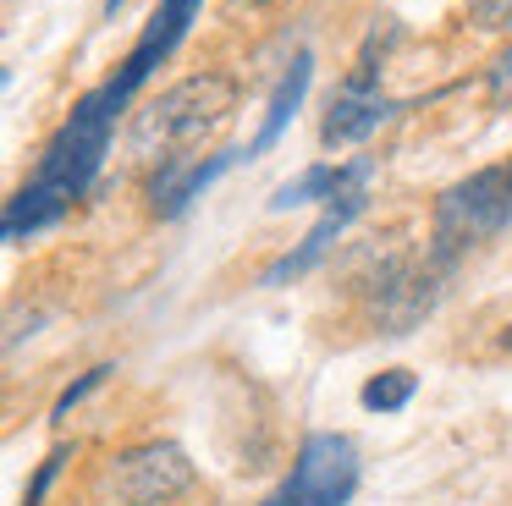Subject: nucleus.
Returning <instances> with one entry per match:
<instances>
[{
  "mask_svg": "<svg viewBox=\"0 0 512 506\" xmlns=\"http://www.w3.org/2000/svg\"><path fill=\"white\" fill-rule=\"evenodd\" d=\"M369 176H375V160H353V176H347V187L331 198V204L320 209V220L309 226V237L298 242V248L287 253V259H276L270 264V275L265 281L276 286V281H287V275H303V270H314V264L331 253V242L342 237L347 226H353L358 215H364V204H369Z\"/></svg>",
  "mask_w": 512,
  "mask_h": 506,
  "instance_id": "423d86ee",
  "label": "nucleus"
},
{
  "mask_svg": "<svg viewBox=\"0 0 512 506\" xmlns=\"http://www.w3.org/2000/svg\"><path fill=\"white\" fill-rule=\"evenodd\" d=\"M105 490L122 506H166L177 501L182 490H193V462L182 446L171 440H149V446H133L105 468Z\"/></svg>",
  "mask_w": 512,
  "mask_h": 506,
  "instance_id": "39448f33",
  "label": "nucleus"
},
{
  "mask_svg": "<svg viewBox=\"0 0 512 506\" xmlns=\"http://www.w3.org/2000/svg\"><path fill=\"white\" fill-rule=\"evenodd\" d=\"M67 198L61 193H50V187H39V182H28L23 193L6 204V220H0V231H6V242H23V237H34V231H45V226H56L61 215H67Z\"/></svg>",
  "mask_w": 512,
  "mask_h": 506,
  "instance_id": "9b49d317",
  "label": "nucleus"
},
{
  "mask_svg": "<svg viewBox=\"0 0 512 506\" xmlns=\"http://www.w3.org/2000/svg\"><path fill=\"white\" fill-rule=\"evenodd\" d=\"M111 374H116V369H111V363H100V369H89V374H83V380H78V385H67V391H61V396H56V413H50V418H67V413H72V407H78V402H83V396H89V391H100V385H105V380H111Z\"/></svg>",
  "mask_w": 512,
  "mask_h": 506,
  "instance_id": "4468645a",
  "label": "nucleus"
},
{
  "mask_svg": "<svg viewBox=\"0 0 512 506\" xmlns=\"http://www.w3.org/2000/svg\"><path fill=\"white\" fill-rule=\"evenodd\" d=\"M347 176H353V160H347V165H309V171H303V176H292L287 187H276V198H270V209L331 204V198L347 187Z\"/></svg>",
  "mask_w": 512,
  "mask_h": 506,
  "instance_id": "f8f14e48",
  "label": "nucleus"
},
{
  "mask_svg": "<svg viewBox=\"0 0 512 506\" xmlns=\"http://www.w3.org/2000/svg\"><path fill=\"white\" fill-rule=\"evenodd\" d=\"M122 105H127V88L116 83V77L105 88H94V94H83L78 105H72V116L61 121V132L45 143V160H39L34 182L50 187V193H61L67 204L89 193V182L105 165V149H111Z\"/></svg>",
  "mask_w": 512,
  "mask_h": 506,
  "instance_id": "f03ea898",
  "label": "nucleus"
},
{
  "mask_svg": "<svg viewBox=\"0 0 512 506\" xmlns=\"http://www.w3.org/2000/svg\"><path fill=\"white\" fill-rule=\"evenodd\" d=\"M309 77H314V55H309V50H298V55H292V66H287V77H281V88L270 94L265 127L254 132V143H248V160H254V154H265L270 143H276L281 132H287V121L298 116L303 94H309Z\"/></svg>",
  "mask_w": 512,
  "mask_h": 506,
  "instance_id": "9d476101",
  "label": "nucleus"
},
{
  "mask_svg": "<svg viewBox=\"0 0 512 506\" xmlns=\"http://www.w3.org/2000/svg\"><path fill=\"white\" fill-rule=\"evenodd\" d=\"M391 116H397V99L380 88L375 66L364 61V66H358V72L331 94V110H325V121H320V138L331 143V149H347V143H364L369 132H380Z\"/></svg>",
  "mask_w": 512,
  "mask_h": 506,
  "instance_id": "0eeeda50",
  "label": "nucleus"
},
{
  "mask_svg": "<svg viewBox=\"0 0 512 506\" xmlns=\"http://www.w3.org/2000/svg\"><path fill=\"white\" fill-rule=\"evenodd\" d=\"M413 391H419V380H413V369H386L375 374V380H364V407L369 413H397V407L413 402Z\"/></svg>",
  "mask_w": 512,
  "mask_h": 506,
  "instance_id": "ddd939ff",
  "label": "nucleus"
},
{
  "mask_svg": "<svg viewBox=\"0 0 512 506\" xmlns=\"http://www.w3.org/2000/svg\"><path fill=\"white\" fill-rule=\"evenodd\" d=\"M507 193H512V165H507Z\"/></svg>",
  "mask_w": 512,
  "mask_h": 506,
  "instance_id": "f3484780",
  "label": "nucleus"
},
{
  "mask_svg": "<svg viewBox=\"0 0 512 506\" xmlns=\"http://www.w3.org/2000/svg\"><path fill=\"white\" fill-rule=\"evenodd\" d=\"M479 28H512V0H463Z\"/></svg>",
  "mask_w": 512,
  "mask_h": 506,
  "instance_id": "dca6fc26",
  "label": "nucleus"
},
{
  "mask_svg": "<svg viewBox=\"0 0 512 506\" xmlns=\"http://www.w3.org/2000/svg\"><path fill=\"white\" fill-rule=\"evenodd\" d=\"M358 479H364L358 446L347 435L320 429V435H309L298 446L292 473L259 506H347V501H353V490H358Z\"/></svg>",
  "mask_w": 512,
  "mask_h": 506,
  "instance_id": "20e7f679",
  "label": "nucleus"
},
{
  "mask_svg": "<svg viewBox=\"0 0 512 506\" xmlns=\"http://www.w3.org/2000/svg\"><path fill=\"white\" fill-rule=\"evenodd\" d=\"M485 94H490V105H501V110L512 105V44L496 55V61H490V72H485Z\"/></svg>",
  "mask_w": 512,
  "mask_h": 506,
  "instance_id": "2eb2a0df",
  "label": "nucleus"
},
{
  "mask_svg": "<svg viewBox=\"0 0 512 506\" xmlns=\"http://www.w3.org/2000/svg\"><path fill=\"white\" fill-rule=\"evenodd\" d=\"M248 149H221V154H182V160H166L155 176V187H149V198H155V215H182V209L193 204V198L204 193V187L215 182L221 171H232L237 160H243Z\"/></svg>",
  "mask_w": 512,
  "mask_h": 506,
  "instance_id": "1a4fd4ad",
  "label": "nucleus"
},
{
  "mask_svg": "<svg viewBox=\"0 0 512 506\" xmlns=\"http://www.w3.org/2000/svg\"><path fill=\"white\" fill-rule=\"evenodd\" d=\"M248 6H259V0H248Z\"/></svg>",
  "mask_w": 512,
  "mask_h": 506,
  "instance_id": "a211bd4d",
  "label": "nucleus"
},
{
  "mask_svg": "<svg viewBox=\"0 0 512 506\" xmlns=\"http://www.w3.org/2000/svg\"><path fill=\"white\" fill-rule=\"evenodd\" d=\"M512 226V193H507V165H485L468 182H452L435 204L430 220V253L435 264H452L457 253L490 242L496 231Z\"/></svg>",
  "mask_w": 512,
  "mask_h": 506,
  "instance_id": "7ed1b4c3",
  "label": "nucleus"
},
{
  "mask_svg": "<svg viewBox=\"0 0 512 506\" xmlns=\"http://www.w3.org/2000/svg\"><path fill=\"white\" fill-rule=\"evenodd\" d=\"M232 110H237V77L232 72H193L133 116V154L160 160V165L182 160L204 138H215L232 121Z\"/></svg>",
  "mask_w": 512,
  "mask_h": 506,
  "instance_id": "f257e3e1",
  "label": "nucleus"
},
{
  "mask_svg": "<svg viewBox=\"0 0 512 506\" xmlns=\"http://www.w3.org/2000/svg\"><path fill=\"white\" fill-rule=\"evenodd\" d=\"M199 11H204V0H160V11L149 17V28L138 33V44H133V55H127V66L116 72V83L133 94V88L144 83V77L155 72V66L166 61L182 39H188V28H193V17H199Z\"/></svg>",
  "mask_w": 512,
  "mask_h": 506,
  "instance_id": "6e6552de",
  "label": "nucleus"
}]
</instances>
